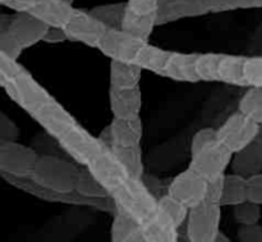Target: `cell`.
I'll return each mask as SVG.
<instances>
[{"mask_svg":"<svg viewBox=\"0 0 262 242\" xmlns=\"http://www.w3.org/2000/svg\"><path fill=\"white\" fill-rule=\"evenodd\" d=\"M223 54L206 53L199 54L196 60V72L200 81L216 82L219 81V66Z\"/></svg>","mask_w":262,"mask_h":242,"instance_id":"d6a6232c","label":"cell"},{"mask_svg":"<svg viewBox=\"0 0 262 242\" xmlns=\"http://www.w3.org/2000/svg\"><path fill=\"white\" fill-rule=\"evenodd\" d=\"M222 205L205 199L189 209L187 236L189 242H217L222 222Z\"/></svg>","mask_w":262,"mask_h":242,"instance_id":"3957f363","label":"cell"},{"mask_svg":"<svg viewBox=\"0 0 262 242\" xmlns=\"http://www.w3.org/2000/svg\"><path fill=\"white\" fill-rule=\"evenodd\" d=\"M79 172L81 168L72 162L58 156L41 155L30 179L48 191L68 195L76 192Z\"/></svg>","mask_w":262,"mask_h":242,"instance_id":"7a4b0ae2","label":"cell"},{"mask_svg":"<svg viewBox=\"0 0 262 242\" xmlns=\"http://www.w3.org/2000/svg\"><path fill=\"white\" fill-rule=\"evenodd\" d=\"M148 242H179L178 228L159 218L158 215L143 226Z\"/></svg>","mask_w":262,"mask_h":242,"instance_id":"f1b7e54d","label":"cell"},{"mask_svg":"<svg viewBox=\"0 0 262 242\" xmlns=\"http://www.w3.org/2000/svg\"><path fill=\"white\" fill-rule=\"evenodd\" d=\"M125 12H127V2L96 5L90 10V13L107 30H122Z\"/></svg>","mask_w":262,"mask_h":242,"instance_id":"83f0119b","label":"cell"},{"mask_svg":"<svg viewBox=\"0 0 262 242\" xmlns=\"http://www.w3.org/2000/svg\"><path fill=\"white\" fill-rule=\"evenodd\" d=\"M74 7L63 0H36L31 14L42 21L49 27L66 28L73 15Z\"/></svg>","mask_w":262,"mask_h":242,"instance_id":"e0dca14e","label":"cell"},{"mask_svg":"<svg viewBox=\"0 0 262 242\" xmlns=\"http://www.w3.org/2000/svg\"><path fill=\"white\" fill-rule=\"evenodd\" d=\"M142 68L137 63L110 60L109 81L110 86L117 89H135L140 86Z\"/></svg>","mask_w":262,"mask_h":242,"instance_id":"44dd1931","label":"cell"},{"mask_svg":"<svg viewBox=\"0 0 262 242\" xmlns=\"http://www.w3.org/2000/svg\"><path fill=\"white\" fill-rule=\"evenodd\" d=\"M97 138H99V141L101 143V145L104 146L105 149H107V150H110V149L114 146L112 131H110L109 126H106V127H105L101 132H100V135L97 136Z\"/></svg>","mask_w":262,"mask_h":242,"instance_id":"7dc6e473","label":"cell"},{"mask_svg":"<svg viewBox=\"0 0 262 242\" xmlns=\"http://www.w3.org/2000/svg\"><path fill=\"white\" fill-rule=\"evenodd\" d=\"M209 14L205 0H159L156 26Z\"/></svg>","mask_w":262,"mask_h":242,"instance_id":"5bb4252c","label":"cell"},{"mask_svg":"<svg viewBox=\"0 0 262 242\" xmlns=\"http://www.w3.org/2000/svg\"><path fill=\"white\" fill-rule=\"evenodd\" d=\"M115 209L125 213L145 226L152 219L158 209V199L143 179L127 177L110 195Z\"/></svg>","mask_w":262,"mask_h":242,"instance_id":"6da1fadb","label":"cell"},{"mask_svg":"<svg viewBox=\"0 0 262 242\" xmlns=\"http://www.w3.org/2000/svg\"><path fill=\"white\" fill-rule=\"evenodd\" d=\"M36 150L18 141L0 143V172L14 178H31L37 164Z\"/></svg>","mask_w":262,"mask_h":242,"instance_id":"277c9868","label":"cell"},{"mask_svg":"<svg viewBox=\"0 0 262 242\" xmlns=\"http://www.w3.org/2000/svg\"><path fill=\"white\" fill-rule=\"evenodd\" d=\"M63 2H66V3H68V4H71V5H73V3H74V0H63Z\"/></svg>","mask_w":262,"mask_h":242,"instance_id":"816d5d0a","label":"cell"},{"mask_svg":"<svg viewBox=\"0 0 262 242\" xmlns=\"http://www.w3.org/2000/svg\"><path fill=\"white\" fill-rule=\"evenodd\" d=\"M159 0H127V8L141 15H156Z\"/></svg>","mask_w":262,"mask_h":242,"instance_id":"ab89813d","label":"cell"},{"mask_svg":"<svg viewBox=\"0 0 262 242\" xmlns=\"http://www.w3.org/2000/svg\"><path fill=\"white\" fill-rule=\"evenodd\" d=\"M106 31L107 28L97 21L90 10L87 12L78 8H74L73 15L66 26V32L69 40L95 49H99Z\"/></svg>","mask_w":262,"mask_h":242,"instance_id":"30bf717a","label":"cell"},{"mask_svg":"<svg viewBox=\"0 0 262 242\" xmlns=\"http://www.w3.org/2000/svg\"><path fill=\"white\" fill-rule=\"evenodd\" d=\"M112 153L119 160L128 177L143 179L145 164H143L142 150L140 146H113Z\"/></svg>","mask_w":262,"mask_h":242,"instance_id":"603a6c76","label":"cell"},{"mask_svg":"<svg viewBox=\"0 0 262 242\" xmlns=\"http://www.w3.org/2000/svg\"><path fill=\"white\" fill-rule=\"evenodd\" d=\"M261 217V205L255 204L250 200L233 207V218L239 226L260 225Z\"/></svg>","mask_w":262,"mask_h":242,"instance_id":"836d02e7","label":"cell"},{"mask_svg":"<svg viewBox=\"0 0 262 242\" xmlns=\"http://www.w3.org/2000/svg\"><path fill=\"white\" fill-rule=\"evenodd\" d=\"M86 168H89L110 195L128 177L119 160L115 158L112 150L107 149H104Z\"/></svg>","mask_w":262,"mask_h":242,"instance_id":"9a60e30c","label":"cell"},{"mask_svg":"<svg viewBox=\"0 0 262 242\" xmlns=\"http://www.w3.org/2000/svg\"><path fill=\"white\" fill-rule=\"evenodd\" d=\"M123 242H148L147 237H146V233L143 231V227L138 228L137 231L130 233L127 238H125Z\"/></svg>","mask_w":262,"mask_h":242,"instance_id":"c3c4849f","label":"cell"},{"mask_svg":"<svg viewBox=\"0 0 262 242\" xmlns=\"http://www.w3.org/2000/svg\"><path fill=\"white\" fill-rule=\"evenodd\" d=\"M239 9H260L262 8V0H238Z\"/></svg>","mask_w":262,"mask_h":242,"instance_id":"681fc988","label":"cell"},{"mask_svg":"<svg viewBox=\"0 0 262 242\" xmlns=\"http://www.w3.org/2000/svg\"><path fill=\"white\" fill-rule=\"evenodd\" d=\"M230 168L233 173L246 178L262 173V137H257L245 149L233 154Z\"/></svg>","mask_w":262,"mask_h":242,"instance_id":"ac0fdd59","label":"cell"},{"mask_svg":"<svg viewBox=\"0 0 262 242\" xmlns=\"http://www.w3.org/2000/svg\"><path fill=\"white\" fill-rule=\"evenodd\" d=\"M3 89L13 102L31 115L53 99L26 69L17 78L3 85Z\"/></svg>","mask_w":262,"mask_h":242,"instance_id":"5b68a950","label":"cell"},{"mask_svg":"<svg viewBox=\"0 0 262 242\" xmlns=\"http://www.w3.org/2000/svg\"><path fill=\"white\" fill-rule=\"evenodd\" d=\"M223 186H224V176L220 178L214 179V181L209 182V189H207L206 199L211 200V201L220 204L222 201V194H223ZM222 205V204H220Z\"/></svg>","mask_w":262,"mask_h":242,"instance_id":"f6af8a7d","label":"cell"},{"mask_svg":"<svg viewBox=\"0 0 262 242\" xmlns=\"http://www.w3.org/2000/svg\"><path fill=\"white\" fill-rule=\"evenodd\" d=\"M31 117L41 126V128L46 133H49L51 137L56 138V140L63 137L68 131L77 126L73 115L54 99L46 103Z\"/></svg>","mask_w":262,"mask_h":242,"instance_id":"7c38bea8","label":"cell"},{"mask_svg":"<svg viewBox=\"0 0 262 242\" xmlns=\"http://www.w3.org/2000/svg\"><path fill=\"white\" fill-rule=\"evenodd\" d=\"M199 54L171 53L163 77L177 82H200L196 72V60Z\"/></svg>","mask_w":262,"mask_h":242,"instance_id":"d6986e66","label":"cell"},{"mask_svg":"<svg viewBox=\"0 0 262 242\" xmlns=\"http://www.w3.org/2000/svg\"><path fill=\"white\" fill-rule=\"evenodd\" d=\"M145 44L147 43L123 30H107L102 37L99 50L110 58V60L136 63V59Z\"/></svg>","mask_w":262,"mask_h":242,"instance_id":"8fae6325","label":"cell"},{"mask_svg":"<svg viewBox=\"0 0 262 242\" xmlns=\"http://www.w3.org/2000/svg\"><path fill=\"white\" fill-rule=\"evenodd\" d=\"M207 10L210 13H224L239 9L238 0H205Z\"/></svg>","mask_w":262,"mask_h":242,"instance_id":"7bdbcfd3","label":"cell"},{"mask_svg":"<svg viewBox=\"0 0 262 242\" xmlns=\"http://www.w3.org/2000/svg\"><path fill=\"white\" fill-rule=\"evenodd\" d=\"M109 105L113 118L135 119L140 117L142 108V91L140 86L135 89H109Z\"/></svg>","mask_w":262,"mask_h":242,"instance_id":"2e32d148","label":"cell"},{"mask_svg":"<svg viewBox=\"0 0 262 242\" xmlns=\"http://www.w3.org/2000/svg\"><path fill=\"white\" fill-rule=\"evenodd\" d=\"M156 26V15H141L137 13H133L127 8L124 21H123L122 30L140 40L148 43L151 33L154 32V28Z\"/></svg>","mask_w":262,"mask_h":242,"instance_id":"484cf974","label":"cell"},{"mask_svg":"<svg viewBox=\"0 0 262 242\" xmlns=\"http://www.w3.org/2000/svg\"><path fill=\"white\" fill-rule=\"evenodd\" d=\"M248 200L247 178L235 173L224 176L222 194V207H235Z\"/></svg>","mask_w":262,"mask_h":242,"instance_id":"d4e9b609","label":"cell"},{"mask_svg":"<svg viewBox=\"0 0 262 242\" xmlns=\"http://www.w3.org/2000/svg\"><path fill=\"white\" fill-rule=\"evenodd\" d=\"M143 227L140 222L133 219L125 213L114 209L112 227H110V242H123L132 232Z\"/></svg>","mask_w":262,"mask_h":242,"instance_id":"1f68e13d","label":"cell"},{"mask_svg":"<svg viewBox=\"0 0 262 242\" xmlns=\"http://www.w3.org/2000/svg\"><path fill=\"white\" fill-rule=\"evenodd\" d=\"M49 26L45 25L42 21L36 18L30 12L14 13L10 19V25L8 27L9 35L19 44L23 50L30 49L43 41Z\"/></svg>","mask_w":262,"mask_h":242,"instance_id":"4fadbf2b","label":"cell"},{"mask_svg":"<svg viewBox=\"0 0 262 242\" xmlns=\"http://www.w3.org/2000/svg\"><path fill=\"white\" fill-rule=\"evenodd\" d=\"M209 181L202 178L193 169L187 168L173 178L166 194L187 208H193L206 199Z\"/></svg>","mask_w":262,"mask_h":242,"instance_id":"9c48e42d","label":"cell"},{"mask_svg":"<svg viewBox=\"0 0 262 242\" xmlns=\"http://www.w3.org/2000/svg\"><path fill=\"white\" fill-rule=\"evenodd\" d=\"M232 151L222 143L216 141L197 155L191 156L188 168L193 169L202 178L210 182L225 176V171L232 164Z\"/></svg>","mask_w":262,"mask_h":242,"instance_id":"52a82bcc","label":"cell"},{"mask_svg":"<svg viewBox=\"0 0 262 242\" xmlns=\"http://www.w3.org/2000/svg\"><path fill=\"white\" fill-rule=\"evenodd\" d=\"M114 146H140L143 137V123L141 117L135 119L113 118L109 125Z\"/></svg>","mask_w":262,"mask_h":242,"instance_id":"ffe728a7","label":"cell"},{"mask_svg":"<svg viewBox=\"0 0 262 242\" xmlns=\"http://www.w3.org/2000/svg\"><path fill=\"white\" fill-rule=\"evenodd\" d=\"M258 137H262V125H260V133H258Z\"/></svg>","mask_w":262,"mask_h":242,"instance_id":"f5cc1de1","label":"cell"},{"mask_svg":"<svg viewBox=\"0 0 262 242\" xmlns=\"http://www.w3.org/2000/svg\"><path fill=\"white\" fill-rule=\"evenodd\" d=\"M19 137V130L15 123L5 113H0V143L17 141Z\"/></svg>","mask_w":262,"mask_h":242,"instance_id":"f35d334b","label":"cell"},{"mask_svg":"<svg viewBox=\"0 0 262 242\" xmlns=\"http://www.w3.org/2000/svg\"><path fill=\"white\" fill-rule=\"evenodd\" d=\"M237 240L238 242H262V226H239Z\"/></svg>","mask_w":262,"mask_h":242,"instance_id":"60d3db41","label":"cell"},{"mask_svg":"<svg viewBox=\"0 0 262 242\" xmlns=\"http://www.w3.org/2000/svg\"><path fill=\"white\" fill-rule=\"evenodd\" d=\"M247 56L223 54L219 66V81L232 86L248 87L245 77V64Z\"/></svg>","mask_w":262,"mask_h":242,"instance_id":"7402d4cb","label":"cell"},{"mask_svg":"<svg viewBox=\"0 0 262 242\" xmlns=\"http://www.w3.org/2000/svg\"><path fill=\"white\" fill-rule=\"evenodd\" d=\"M58 141L61 149L82 167H89L91 162L105 149L99 138L92 136L78 125L68 131Z\"/></svg>","mask_w":262,"mask_h":242,"instance_id":"ba28073f","label":"cell"},{"mask_svg":"<svg viewBox=\"0 0 262 242\" xmlns=\"http://www.w3.org/2000/svg\"><path fill=\"white\" fill-rule=\"evenodd\" d=\"M217 141V130L211 127L202 128V130L197 131L193 135L191 141V148H189V153L191 156L197 155L201 153L204 149L209 148L210 145L215 144Z\"/></svg>","mask_w":262,"mask_h":242,"instance_id":"e575fe53","label":"cell"},{"mask_svg":"<svg viewBox=\"0 0 262 242\" xmlns=\"http://www.w3.org/2000/svg\"><path fill=\"white\" fill-rule=\"evenodd\" d=\"M67 40H69V38L66 32V28L59 27H49L48 32L43 37V43L46 44H60Z\"/></svg>","mask_w":262,"mask_h":242,"instance_id":"bcb514c9","label":"cell"},{"mask_svg":"<svg viewBox=\"0 0 262 242\" xmlns=\"http://www.w3.org/2000/svg\"><path fill=\"white\" fill-rule=\"evenodd\" d=\"M171 53L173 51L164 50V49L147 43L141 49L140 54L136 59V63L142 68V71H148L151 73L163 76Z\"/></svg>","mask_w":262,"mask_h":242,"instance_id":"cb8c5ba5","label":"cell"},{"mask_svg":"<svg viewBox=\"0 0 262 242\" xmlns=\"http://www.w3.org/2000/svg\"><path fill=\"white\" fill-rule=\"evenodd\" d=\"M248 200L262 207V173L247 178Z\"/></svg>","mask_w":262,"mask_h":242,"instance_id":"b9f144b4","label":"cell"},{"mask_svg":"<svg viewBox=\"0 0 262 242\" xmlns=\"http://www.w3.org/2000/svg\"><path fill=\"white\" fill-rule=\"evenodd\" d=\"M0 4L14 13L31 12L35 7L36 0H0Z\"/></svg>","mask_w":262,"mask_h":242,"instance_id":"ee69618b","label":"cell"},{"mask_svg":"<svg viewBox=\"0 0 262 242\" xmlns=\"http://www.w3.org/2000/svg\"><path fill=\"white\" fill-rule=\"evenodd\" d=\"M245 77L248 87H262V56H247Z\"/></svg>","mask_w":262,"mask_h":242,"instance_id":"d590c367","label":"cell"},{"mask_svg":"<svg viewBox=\"0 0 262 242\" xmlns=\"http://www.w3.org/2000/svg\"><path fill=\"white\" fill-rule=\"evenodd\" d=\"M22 51L23 49L9 35L8 31H0V55H4L13 60H18Z\"/></svg>","mask_w":262,"mask_h":242,"instance_id":"74e56055","label":"cell"},{"mask_svg":"<svg viewBox=\"0 0 262 242\" xmlns=\"http://www.w3.org/2000/svg\"><path fill=\"white\" fill-rule=\"evenodd\" d=\"M189 214V208L183 205L182 203L177 201L168 194L158 199V209L156 214L159 218L164 219L165 222L170 223L176 228L182 227L184 222H187V218Z\"/></svg>","mask_w":262,"mask_h":242,"instance_id":"4316f807","label":"cell"},{"mask_svg":"<svg viewBox=\"0 0 262 242\" xmlns=\"http://www.w3.org/2000/svg\"><path fill=\"white\" fill-rule=\"evenodd\" d=\"M217 242H233L232 240H230L229 237H227V236L225 235H220V237H219V240H217Z\"/></svg>","mask_w":262,"mask_h":242,"instance_id":"f907efd6","label":"cell"},{"mask_svg":"<svg viewBox=\"0 0 262 242\" xmlns=\"http://www.w3.org/2000/svg\"><path fill=\"white\" fill-rule=\"evenodd\" d=\"M238 112L262 125V87H248L238 104Z\"/></svg>","mask_w":262,"mask_h":242,"instance_id":"4dcf8cb0","label":"cell"},{"mask_svg":"<svg viewBox=\"0 0 262 242\" xmlns=\"http://www.w3.org/2000/svg\"><path fill=\"white\" fill-rule=\"evenodd\" d=\"M76 192L86 199H107L110 192L100 184L89 168L81 169L77 181Z\"/></svg>","mask_w":262,"mask_h":242,"instance_id":"f546056e","label":"cell"},{"mask_svg":"<svg viewBox=\"0 0 262 242\" xmlns=\"http://www.w3.org/2000/svg\"><path fill=\"white\" fill-rule=\"evenodd\" d=\"M258 133L260 125L241 112H235L217 128V141L235 154L255 141L258 137Z\"/></svg>","mask_w":262,"mask_h":242,"instance_id":"8992f818","label":"cell"},{"mask_svg":"<svg viewBox=\"0 0 262 242\" xmlns=\"http://www.w3.org/2000/svg\"><path fill=\"white\" fill-rule=\"evenodd\" d=\"M23 71L25 68L18 63V60H13L7 56L0 55V84L2 86L17 78Z\"/></svg>","mask_w":262,"mask_h":242,"instance_id":"8d00e7d4","label":"cell"}]
</instances>
